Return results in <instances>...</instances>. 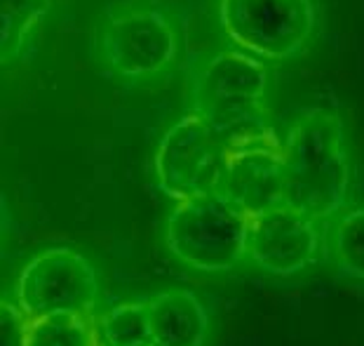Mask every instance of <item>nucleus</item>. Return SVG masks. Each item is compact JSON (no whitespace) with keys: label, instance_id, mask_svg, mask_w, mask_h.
Listing matches in <instances>:
<instances>
[{"label":"nucleus","instance_id":"nucleus-12","mask_svg":"<svg viewBox=\"0 0 364 346\" xmlns=\"http://www.w3.org/2000/svg\"><path fill=\"white\" fill-rule=\"evenodd\" d=\"M26 346H102L95 313H54L31 320Z\"/></svg>","mask_w":364,"mask_h":346},{"label":"nucleus","instance_id":"nucleus-2","mask_svg":"<svg viewBox=\"0 0 364 346\" xmlns=\"http://www.w3.org/2000/svg\"><path fill=\"white\" fill-rule=\"evenodd\" d=\"M268 71L245 52H221L207 61L196 83V113L214 130L223 146L277 140L266 120Z\"/></svg>","mask_w":364,"mask_h":346},{"label":"nucleus","instance_id":"nucleus-1","mask_svg":"<svg viewBox=\"0 0 364 346\" xmlns=\"http://www.w3.org/2000/svg\"><path fill=\"white\" fill-rule=\"evenodd\" d=\"M284 203L327 221L346 210L353 167L338 113L315 109L294 122L282 142Z\"/></svg>","mask_w":364,"mask_h":346},{"label":"nucleus","instance_id":"nucleus-13","mask_svg":"<svg viewBox=\"0 0 364 346\" xmlns=\"http://www.w3.org/2000/svg\"><path fill=\"white\" fill-rule=\"evenodd\" d=\"M50 10V0H0V48L3 61H12L21 55L41 19Z\"/></svg>","mask_w":364,"mask_h":346},{"label":"nucleus","instance_id":"nucleus-9","mask_svg":"<svg viewBox=\"0 0 364 346\" xmlns=\"http://www.w3.org/2000/svg\"><path fill=\"white\" fill-rule=\"evenodd\" d=\"M219 194L250 217L284 203V156L280 140H263L226 151Z\"/></svg>","mask_w":364,"mask_h":346},{"label":"nucleus","instance_id":"nucleus-14","mask_svg":"<svg viewBox=\"0 0 364 346\" xmlns=\"http://www.w3.org/2000/svg\"><path fill=\"white\" fill-rule=\"evenodd\" d=\"M102 346H144L151 344L149 306L146 302H122L97 318Z\"/></svg>","mask_w":364,"mask_h":346},{"label":"nucleus","instance_id":"nucleus-8","mask_svg":"<svg viewBox=\"0 0 364 346\" xmlns=\"http://www.w3.org/2000/svg\"><path fill=\"white\" fill-rule=\"evenodd\" d=\"M102 45L115 73L125 78H149L174 64L179 36L158 7L129 5L108 17Z\"/></svg>","mask_w":364,"mask_h":346},{"label":"nucleus","instance_id":"nucleus-4","mask_svg":"<svg viewBox=\"0 0 364 346\" xmlns=\"http://www.w3.org/2000/svg\"><path fill=\"white\" fill-rule=\"evenodd\" d=\"M14 302L28 320L54 313H95L99 302L97 271L80 252L48 248L19 271Z\"/></svg>","mask_w":364,"mask_h":346},{"label":"nucleus","instance_id":"nucleus-16","mask_svg":"<svg viewBox=\"0 0 364 346\" xmlns=\"http://www.w3.org/2000/svg\"><path fill=\"white\" fill-rule=\"evenodd\" d=\"M144 346H153V344H144Z\"/></svg>","mask_w":364,"mask_h":346},{"label":"nucleus","instance_id":"nucleus-11","mask_svg":"<svg viewBox=\"0 0 364 346\" xmlns=\"http://www.w3.org/2000/svg\"><path fill=\"white\" fill-rule=\"evenodd\" d=\"M327 255L338 276L364 285V203L348 205L327 221Z\"/></svg>","mask_w":364,"mask_h":346},{"label":"nucleus","instance_id":"nucleus-5","mask_svg":"<svg viewBox=\"0 0 364 346\" xmlns=\"http://www.w3.org/2000/svg\"><path fill=\"white\" fill-rule=\"evenodd\" d=\"M226 36L259 59H289L311 41L315 28L313 0H221Z\"/></svg>","mask_w":364,"mask_h":346},{"label":"nucleus","instance_id":"nucleus-3","mask_svg":"<svg viewBox=\"0 0 364 346\" xmlns=\"http://www.w3.org/2000/svg\"><path fill=\"white\" fill-rule=\"evenodd\" d=\"M252 217L219 191L176 203L165 226L169 252L198 273H228L247 261Z\"/></svg>","mask_w":364,"mask_h":346},{"label":"nucleus","instance_id":"nucleus-10","mask_svg":"<svg viewBox=\"0 0 364 346\" xmlns=\"http://www.w3.org/2000/svg\"><path fill=\"white\" fill-rule=\"evenodd\" d=\"M149 325L153 346H205L209 337V313L191 290L169 288L149 302Z\"/></svg>","mask_w":364,"mask_h":346},{"label":"nucleus","instance_id":"nucleus-15","mask_svg":"<svg viewBox=\"0 0 364 346\" xmlns=\"http://www.w3.org/2000/svg\"><path fill=\"white\" fill-rule=\"evenodd\" d=\"M28 318L19 309L17 302H7L3 299L0 306V346H26L28 337Z\"/></svg>","mask_w":364,"mask_h":346},{"label":"nucleus","instance_id":"nucleus-7","mask_svg":"<svg viewBox=\"0 0 364 346\" xmlns=\"http://www.w3.org/2000/svg\"><path fill=\"white\" fill-rule=\"evenodd\" d=\"M324 236V221L282 203L252 217L247 259L275 278H299L320 264L327 252Z\"/></svg>","mask_w":364,"mask_h":346},{"label":"nucleus","instance_id":"nucleus-6","mask_svg":"<svg viewBox=\"0 0 364 346\" xmlns=\"http://www.w3.org/2000/svg\"><path fill=\"white\" fill-rule=\"evenodd\" d=\"M223 165L226 146L196 111L167 130L156 153L158 182L176 203L219 191Z\"/></svg>","mask_w":364,"mask_h":346}]
</instances>
